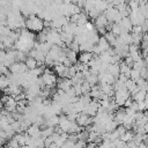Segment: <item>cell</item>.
Returning a JSON list of instances; mask_svg holds the SVG:
<instances>
[{"label":"cell","mask_w":148,"mask_h":148,"mask_svg":"<svg viewBox=\"0 0 148 148\" xmlns=\"http://www.w3.org/2000/svg\"><path fill=\"white\" fill-rule=\"evenodd\" d=\"M146 94H147V91L139 89L135 94H133V95H131V96H132V99H133L134 102L140 103V102H143V101H145V98H146Z\"/></svg>","instance_id":"obj_9"},{"label":"cell","mask_w":148,"mask_h":148,"mask_svg":"<svg viewBox=\"0 0 148 148\" xmlns=\"http://www.w3.org/2000/svg\"><path fill=\"white\" fill-rule=\"evenodd\" d=\"M53 69H54V73L58 74L62 79H65V77L68 76V67H66L64 64H59V62L54 64Z\"/></svg>","instance_id":"obj_6"},{"label":"cell","mask_w":148,"mask_h":148,"mask_svg":"<svg viewBox=\"0 0 148 148\" xmlns=\"http://www.w3.org/2000/svg\"><path fill=\"white\" fill-rule=\"evenodd\" d=\"M131 97V94L128 92V90L126 88H121V89H118L114 91L113 94V101L114 103L119 106V105H123L125 104V102Z\"/></svg>","instance_id":"obj_3"},{"label":"cell","mask_w":148,"mask_h":148,"mask_svg":"<svg viewBox=\"0 0 148 148\" xmlns=\"http://www.w3.org/2000/svg\"><path fill=\"white\" fill-rule=\"evenodd\" d=\"M109 23H110V22H109L108 18L105 17L104 13L99 14V15L94 20V24H95L96 29H102V28H105V29H106V25H108Z\"/></svg>","instance_id":"obj_7"},{"label":"cell","mask_w":148,"mask_h":148,"mask_svg":"<svg viewBox=\"0 0 148 148\" xmlns=\"http://www.w3.org/2000/svg\"><path fill=\"white\" fill-rule=\"evenodd\" d=\"M24 64H25V66H27L28 71H31V69L36 68V67L39 65V64H38V61H37L34 57H30V56H28V57H27V59H25Z\"/></svg>","instance_id":"obj_10"},{"label":"cell","mask_w":148,"mask_h":148,"mask_svg":"<svg viewBox=\"0 0 148 148\" xmlns=\"http://www.w3.org/2000/svg\"><path fill=\"white\" fill-rule=\"evenodd\" d=\"M54 74H56L54 72L50 71L49 68H45L43 75L40 76L44 87H47V88H50V89H53V88L57 86V77H56Z\"/></svg>","instance_id":"obj_2"},{"label":"cell","mask_w":148,"mask_h":148,"mask_svg":"<svg viewBox=\"0 0 148 148\" xmlns=\"http://www.w3.org/2000/svg\"><path fill=\"white\" fill-rule=\"evenodd\" d=\"M10 86V81L8 75H0V90L5 91Z\"/></svg>","instance_id":"obj_11"},{"label":"cell","mask_w":148,"mask_h":148,"mask_svg":"<svg viewBox=\"0 0 148 148\" xmlns=\"http://www.w3.org/2000/svg\"><path fill=\"white\" fill-rule=\"evenodd\" d=\"M61 148H75V142L74 141H71V140H66V142L61 146Z\"/></svg>","instance_id":"obj_15"},{"label":"cell","mask_w":148,"mask_h":148,"mask_svg":"<svg viewBox=\"0 0 148 148\" xmlns=\"http://www.w3.org/2000/svg\"><path fill=\"white\" fill-rule=\"evenodd\" d=\"M21 148H36V147H32V146H28V145H25V146H23V147H21Z\"/></svg>","instance_id":"obj_18"},{"label":"cell","mask_w":148,"mask_h":148,"mask_svg":"<svg viewBox=\"0 0 148 148\" xmlns=\"http://www.w3.org/2000/svg\"><path fill=\"white\" fill-rule=\"evenodd\" d=\"M133 138H134V133L133 132H131V131H126L119 139L121 140V141H124V142H126V143H128V142H131V141H133Z\"/></svg>","instance_id":"obj_13"},{"label":"cell","mask_w":148,"mask_h":148,"mask_svg":"<svg viewBox=\"0 0 148 148\" xmlns=\"http://www.w3.org/2000/svg\"><path fill=\"white\" fill-rule=\"evenodd\" d=\"M75 121H76V124H77L79 126H81L82 128H86V127H88V126H91L92 123H94L92 117H90V116H88V114H86V113H79V116H77V118H76Z\"/></svg>","instance_id":"obj_4"},{"label":"cell","mask_w":148,"mask_h":148,"mask_svg":"<svg viewBox=\"0 0 148 148\" xmlns=\"http://www.w3.org/2000/svg\"><path fill=\"white\" fill-rule=\"evenodd\" d=\"M66 57H67V59L71 61L72 65L77 62V57H79V56H77V52H74V51L67 49V50H66Z\"/></svg>","instance_id":"obj_12"},{"label":"cell","mask_w":148,"mask_h":148,"mask_svg":"<svg viewBox=\"0 0 148 148\" xmlns=\"http://www.w3.org/2000/svg\"><path fill=\"white\" fill-rule=\"evenodd\" d=\"M96 147H97V145L95 142H88L86 145V148H96Z\"/></svg>","instance_id":"obj_16"},{"label":"cell","mask_w":148,"mask_h":148,"mask_svg":"<svg viewBox=\"0 0 148 148\" xmlns=\"http://www.w3.org/2000/svg\"><path fill=\"white\" fill-rule=\"evenodd\" d=\"M25 29H28L31 32L39 34L45 29L44 27V20L36 15H30L25 18Z\"/></svg>","instance_id":"obj_1"},{"label":"cell","mask_w":148,"mask_h":148,"mask_svg":"<svg viewBox=\"0 0 148 148\" xmlns=\"http://www.w3.org/2000/svg\"><path fill=\"white\" fill-rule=\"evenodd\" d=\"M94 53L92 52H80L79 57H77V61L81 64H84L87 66H89V64L91 62V60L94 59Z\"/></svg>","instance_id":"obj_5"},{"label":"cell","mask_w":148,"mask_h":148,"mask_svg":"<svg viewBox=\"0 0 148 148\" xmlns=\"http://www.w3.org/2000/svg\"><path fill=\"white\" fill-rule=\"evenodd\" d=\"M40 132H42L40 127H39L38 125H36V124H31V125L28 127V130L25 131V133H27L30 138H39V136H42V135H40Z\"/></svg>","instance_id":"obj_8"},{"label":"cell","mask_w":148,"mask_h":148,"mask_svg":"<svg viewBox=\"0 0 148 148\" xmlns=\"http://www.w3.org/2000/svg\"><path fill=\"white\" fill-rule=\"evenodd\" d=\"M5 142H6V140H5V139H2V138H0V147H1Z\"/></svg>","instance_id":"obj_17"},{"label":"cell","mask_w":148,"mask_h":148,"mask_svg":"<svg viewBox=\"0 0 148 148\" xmlns=\"http://www.w3.org/2000/svg\"><path fill=\"white\" fill-rule=\"evenodd\" d=\"M140 77H141V75H140V71H138V69H135V68H132V69H131V73H130V79L136 82Z\"/></svg>","instance_id":"obj_14"}]
</instances>
